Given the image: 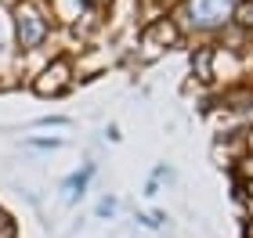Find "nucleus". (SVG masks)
I'll list each match as a JSON object with an SVG mask.
<instances>
[{
  "label": "nucleus",
  "mask_w": 253,
  "mask_h": 238,
  "mask_svg": "<svg viewBox=\"0 0 253 238\" xmlns=\"http://www.w3.org/2000/svg\"><path fill=\"white\" fill-rule=\"evenodd\" d=\"M15 26H18V43L26 51L40 47L43 36H47V22H43V15L33 4H18L15 7Z\"/></svg>",
  "instance_id": "obj_1"
},
{
  "label": "nucleus",
  "mask_w": 253,
  "mask_h": 238,
  "mask_svg": "<svg viewBox=\"0 0 253 238\" xmlns=\"http://www.w3.org/2000/svg\"><path fill=\"white\" fill-rule=\"evenodd\" d=\"M188 11H192V22L195 26H217L224 22L228 15L235 11V0H188Z\"/></svg>",
  "instance_id": "obj_2"
},
{
  "label": "nucleus",
  "mask_w": 253,
  "mask_h": 238,
  "mask_svg": "<svg viewBox=\"0 0 253 238\" xmlns=\"http://www.w3.org/2000/svg\"><path fill=\"white\" fill-rule=\"evenodd\" d=\"M69 87V62L65 58H58V62H51L47 69L40 72V79H37V94H62V90Z\"/></svg>",
  "instance_id": "obj_3"
},
{
  "label": "nucleus",
  "mask_w": 253,
  "mask_h": 238,
  "mask_svg": "<svg viewBox=\"0 0 253 238\" xmlns=\"http://www.w3.org/2000/svg\"><path fill=\"white\" fill-rule=\"evenodd\" d=\"M141 40H145V47H174V43L181 40V29L170 18H156L152 26L141 33Z\"/></svg>",
  "instance_id": "obj_4"
},
{
  "label": "nucleus",
  "mask_w": 253,
  "mask_h": 238,
  "mask_svg": "<svg viewBox=\"0 0 253 238\" xmlns=\"http://www.w3.org/2000/svg\"><path fill=\"white\" fill-rule=\"evenodd\" d=\"M210 58H213V51H210V47H199V51H195V58H192V65H195V72H199L203 83H210V79H213Z\"/></svg>",
  "instance_id": "obj_5"
},
{
  "label": "nucleus",
  "mask_w": 253,
  "mask_h": 238,
  "mask_svg": "<svg viewBox=\"0 0 253 238\" xmlns=\"http://www.w3.org/2000/svg\"><path fill=\"white\" fill-rule=\"evenodd\" d=\"M232 15L239 18V26H243V29H253V0H239Z\"/></svg>",
  "instance_id": "obj_6"
},
{
  "label": "nucleus",
  "mask_w": 253,
  "mask_h": 238,
  "mask_svg": "<svg viewBox=\"0 0 253 238\" xmlns=\"http://www.w3.org/2000/svg\"><path fill=\"white\" fill-rule=\"evenodd\" d=\"M246 238H253V220H250V228H246Z\"/></svg>",
  "instance_id": "obj_7"
},
{
  "label": "nucleus",
  "mask_w": 253,
  "mask_h": 238,
  "mask_svg": "<svg viewBox=\"0 0 253 238\" xmlns=\"http://www.w3.org/2000/svg\"><path fill=\"white\" fill-rule=\"evenodd\" d=\"M250 148H253V130H250Z\"/></svg>",
  "instance_id": "obj_8"
},
{
  "label": "nucleus",
  "mask_w": 253,
  "mask_h": 238,
  "mask_svg": "<svg viewBox=\"0 0 253 238\" xmlns=\"http://www.w3.org/2000/svg\"><path fill=\"white\" fill-rule=\"evenodd\" d=\"M250 195H253V180H250Z\"/></svg>",
  "instance_id": "obj_9"
}]
</instances>
